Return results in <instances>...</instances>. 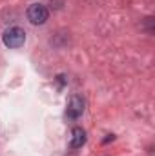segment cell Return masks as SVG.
Listing matches in <instances>:
<instances>
[{
  "label": "cell",
  "instance_id": "1",
  "mask_svg": "<svg viewBox=\"0 0 155 156\" xmlns=\"http://www.w3.org/2000/svg\"><path fill=\"white\" fill-rule=\"evenodd\" d=\"M2 42H4V45L9 47V49L22 47V45L26 44V31H24L22 27H18V26H13V27H9V29L4 31Z\"/></svg>",
  "mask_w": 155,
  "mask_h": 156
},
{
  "label": "cell",
  "instance_id": "2",
  "mask_svg": "<svg viewBox=\"0 0 155 156\" xmlns=\"http://www.w3.org/2000/svg\"><path fill=\"white\" fill-rule=\"evenodd\" d=\"M47 16H49V11H47V7L42 5V4H31V5L28 7V20H29L33 26H42V24H46Z\"/></svg>",
  "mask_w": 155,
  "mask_h": 156
},
{
  "label": "cell",
  "instance_id": "3",
  "mask_svg": "<svg viewBox=\"0 0 155 156\" xmlns=\"http://www.w3.org/2000/svg\"><path fill=\"white\" fill-rule=\"evenodd\" d=\"M84 109H86V102H84V98L78 96V94H73V96L70 98V102H68L66 115H68L70 118H78V116H82Z\"/></svg>",
  "mask_w": 155,
  "mask_h": 156
},
{
  "label": "cell",
  "instance_id": "4",
  "mask_svg": "<svg viewBox=\"0 0 155 156\" xmlns=\"http://www.w3.org/2000/svg\"><path fill=\"white\" fill-rule=\"evenodd\" d=\"M84 144H86V131H84L82 127H75V129L71 131L70 145H71L73 149H78V147H82Z\"/></svg>",
  "mask_w": 155,
  "mask_h": 156
}]
</instances>
